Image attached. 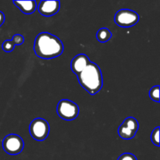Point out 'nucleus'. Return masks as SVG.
<instances>
[{"label": "nucleus", "instance_id": "nucleus-1", "mask_svg": "<svg viewBox=\"0 0 160 160\" xmlns=\"http://www.w3.org/2000/svg\"><path fill=\"white\" fill-rule=\"evenodd\" d=\"M34 51L39 58L51 59L62 54L63 52V44L56 36L50 33L42 32L36 37Z\"/></svg>", "mask_w": 160, "mask_h": 160}, {"label": "nucleus", "instance_id": "nucleus-2", "mask_svg": "<svg viewBox=\"0 0 160 160\" xmlns=\"http://www.w3.org/2000/svg\"><path fill=\"white\" fill-rule=\"evenodd\" d=\"M77 76L81 87L90 95H95L102 88L103 79L101 69L95 62H90L88 67Z\"/></svg>", "mask_w": 160, "mask_h": 160}, {"label": "nucleus", "instance_id": "nucleus-3", "mask_svg": "<svg viewBox=\"0 0 160 160\" xmlns=\"http://www.w3.org/2000/svg\"><path fill=\"white\" fill-rule=\"evenodd\" d=\"M80 109L78 105L68 99H62L57 105V113L64 120H73L78 117Z\"/></svg>", "mask_w": 160, "mask_h": 160}, {"label": "nucleus", "instance_id": "nucleus-4", "mask_svg": "<svg viewBox=\"0 0 160 160\" xmlns=\"http://www.w3.org/2000/svg\"><path fill=\"white\" fill-rule=\"evenodd\" d=\"M29 131L34 140L42 142L47 138L49 134V124L44 119L36 118L30 124Z\"/></svg>", "mask_w": 160, "mask_h": 160}, {"label": "nucleus", "instance_id": "nucleus-5", "mask_svg": "<svg viewBox=\"0 0 160 160\" xmlns=\"http://www.w3.org/2000/svg\"><path fill=\"white\" fill-rule=\"evenodd\" d=\"M24 142L17 134H11L6 136L2 141V148L7 154L16 156L23 151Z\"/></svg>", "mask_w": 160, "mask_h": 160}, {"label": "nucleus", "instance_id": "nucleus-6", "mask_svg": "<svg viewBox=\"0 0 160 160\" xmlns=\"http://www.w3.org/2000/svg\"><path fill=\"white\" fill-rule=\"evenodd\" d=\"M139 16L131 9H120L114 17V21L122 28H131L138 22Z\"/></svg>", "mask_w": 160, "mask_h": 160}, {"label": "nucleus", "instance_id": "nucleus-7", "mask_svg": "<svg viewBox=\"0 0 160 160\" xmlns=\"http://www.w3.org/2000/svg\"><path fill=\"white\" fill-rule=\"evenodd\" d=\"M138 122L135 118L128 117L119 128L118 134L121 138L129 140L136 135L138 131Z\"/></svg>", "mask_w": 160, "mask_h": 160}, {"label": "nucleus", "instance_id": "nucleus-8", "mask_svg": "<svg viewBox=\"0 0 160 160\" xmlns=\"http://www.w3.org/2000/svg\"><path fill=\"white\" fill-rule=\"evenodd\" d=\"M60 8L59 1H42L38 5V12L45 17H51L58 12Z\"/></svg>", "mask_w": 160, "mask_h": 160}, {"label": "nucleus", "instance_id": "nucleus-9", "mask_svg": "<svg viewBox=\"0 0 160 160\" xmlns=\"http://www.w3.org/2000/svg\"><path fill=\"white\" fill-rule=\"evenodd\" d=\"M90 63L88 57L85 54H79L75 56L71 61L70 68L75 74H79Z\"/></svg>", "mask_w": 160, "mask_h": 160}, {"label": "nucleus", "instance_id": "nucleus-10", "mask_svg": "<svg viewBox=\"0 0 160 160\" xmlns=\"http://www.w3.org/2000/svg\"><path fill=\"white\" fill-rule=\"evenodd\" d=\"M13 4L25 14L33 13L37 8L35 1H13Z\"/></svg>", "mask_w": 160, "mask_h": 160}, {"label": "nucleus", "instance_id": "nucleus-11", "mask_svg": "<svg viewBox=\"0 0 160 160\" xmlns=\"http://www.w3.org/2000/svg\"><path fill=\"white\" fill-rule=\"evenodd\" d=\"M112 38V33L108 28H102L98 31L96 34V38L98 42L104 43L108 42Z\"/></svg>", "mask_w": 160, "mask_h": 160}, {"label": "nucleus", "instance_id": "nucleus-12", "mask_svg": "<svg viewBox=\"0 0 160 160\" xmlns=\"http://www.w3.org/2000/svg\"><path fill=\"white\" fill-rule=\"evenodd\" d=\"M149 96L152 101L159 102V86H154L151 88L149 92Z\"/></svg>", "mask_w": 160, "mask_h": 160}, {"label": "nucleus", "instance_id": "nucleus-13", "mask_svg": "<svg viewBox=\"0 0 160 160\" xmlns=\"http://www.w3.org/2000/svg\"><path fill=\"white\" fill-rule=\"evenodd\" d=\"M151 139L152 143L156 146H159V128H155L152 131L151 135Z\"/></svg>", "mask_w": 160, "mask_h": 160}, {"label": "nucleus", "instance_id": "nucleus-14", "mask_svg": "<svg viewBox=\"0 0 160 160\" xmlns=\"http://www.w3.org/2000/svg\"><path fill=\"white\" fill-rule=\"evenodd\" d=\"M16 45H14V43L12 41L6 40L2 43V49L4 50L5 52H12V50L14 49V47Z\"/></svg>", "mask_w": 160, "mask_h": 160}, {"label": "nucleus", "instance_id": "nucleus-15", "mask_svg": "<svg viewBox=\"0 0 160 160\" xmlns=\"http://www.w3.org/2000/svg\"><path fill=\"white\" fill-rule=\"evenodd\" d=\"M11 41L13 42L15 45H20L24 42V38L21 34H15Z\"/></svg>", "mask_w": 160, "mask_h": 160}, {"label": "nucleus", "instance_id": "nucleus-16", "mask_svg": "<svg viewBox=\"0 0 160 160\" xmlns=\"http://www.w3.org/2000/svg\"><path fill=\"white\" fill-rule=\"evenodd\" d=\"M117 160H138L135 156H134L131 153H123Z\"/></svg>", "mask_w": 160, "mask_h": 160}, {"label": "nucleus", "instance_id": "nucleus-17", "mask_svg": "<svg viewBox=\"0 0 160 160\" xmlns=\"http://www.w3.org/2000/svg\"><path fill=\"white\" fill-rule=\"evenodd\" d=\"M5 21V15L2 12L0 11V27L3 24Z\"/></svg>", "mask_w": 160, "mask_h": 160}]
</instances>
